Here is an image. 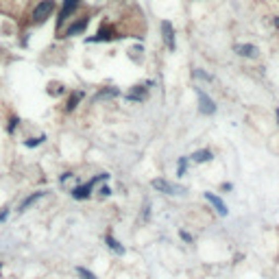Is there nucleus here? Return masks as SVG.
Wrapping results in <instances>:
<instances>
[{
	"label": "nucleus",
	"instance_id": "nucleus-3",
	"mask_svg": "<svg viewBox=\"0 0 279 279\" xmlns=\"http://www.w3.org/2000/svg\"><path fill=\"white\" fill-rule=\"evenodd\" d=\"M107 177L109 174H98L96 179H92L90 183H85V185H76V188L72 190V196L74 199H87L90 196V192H92V188L98 183V181H107Z\"/></svg>",
	"mask_w": 279,
	"mask_h": 279
},
{
	"label": "nucleus",
	"instance_id": "nucleus-5",
	"mask_svg": "<svg viewBox=\"0 0 279 279\" xmlns=\"http://www.w3.org/2000/svg\"><path fill=\"white\" fill-rule=\"evenodd\" d=\"M153 188L160 190V192H166V194H181L183 192L181 185H172V183H168L166 179H155V181H153Z\"/></svg>",
	"mask_w": 279,
	"mask_h": 279
},
{
	"label": "nucleus",
	"instance_id": "nucleus-10",
	"mask_svg": "<svg viewBox=\"0 0 279 279\" xmlns=\"http://www.w3.org/2000/svg\"><path fill=\"white\" fill-rule=\"evenodd\" d=\"M205 199L210 201L212 205H214V210H216V212H218V214H221V216H225V214H227V207H225V203H223V201L218 199L216 194H212V192H205Z\"/></svg>",
	"mask_w": 279,
	"mask_h": 279
},
{
	"label": "nucleus",
	"instance_id": "nucleus-26",
	"mask_svg": "<svg viewBox=\"0 0 279 279\" xmlns=\"http://www.w3.org/2000/svg\"><path fill=\"white\" fill-rule=\"evenodd\" d=\"M277 120H279V109H277Z\"/></svg>",
	"mask_w": 279,
	"mask_h": 279
},
{
	"label": "nucleus",
	"instance_id": "nucleus-24",
	"mask_svg": "<svg viewBox=\"0 0 279 279\" xmlns=\"http://www.w3.org/2000/svg\"><path fill=\"white\" fill-rule=\"evenodd\" d=\"M7 216H9V210H4L2 214H0V221H4V218H7Z\"/></svg>",
	"mask_w": 279,
	"mask_h": 279
},
{
	"label": "nucleus",
	"instance_id": "nucleus-12",
	"mask_svg": "<svg viewBox=\"0 0 279 279\" xmlns=\"http://www.w3.org/2000/svg\"><path fill=\"white\" fill-rule=\"evenodd\" d=\"M129 101H142V98H146V87H133V90L127 94Z\"/></svg>",
	"mask_w": 279,
	"mask_h": 279
},
{
	"label": "nucleus",
	"instance_id": "nucleus-21",
	"mask_svg": "<svg viewBox=\"0 0 279 279\" xmlns=\"http://www.w3.org/2000/svg\"><path fill=\"white\" fill-rule=\"evenodd\" d=\"M185 168H188V160H185V157H181V160H179V174H183Z\"/></svg>",
	"mask_w": 279,
	"mask_h": 279
},
{
	"label": "nucleus",
	"instance_id": "nucleus-11",
	"mask_svg": "<svg viewBox=\"0 0 279 279\" xmlns=\"http://www.w3.org/2000/svg\"><path fill=\"white\" fill-rule=\"evenodd\" d=\"M81 101H83V92H72V96H70L68 103H65V112H74Z\"/></svg>",
	"mask_w": 279,
	"mask_h": 279
},
{
	"label": "nucleus",
	"instance_id": "nucleus-17",
	"mask_svg": "<svg viewBox=\"0 0 279 279\" xmlns=\"http://www.w3.org/2000/svg\"><path fill=\"white\" fill-rule=\"evenodd\" d=\"M18 122H20L18 116H11V118H9V122H7V131H9V133H15V129H18Z\"/></svg>",
	"mask_w": 279,
	"mask_h": 279
},
{
	"label": "nucleus",
	"instance_id": "nucleus-14",
	"mask_svg": "<svg viewBox=\"0 0 279 279\" xmlns=\"http://www.w3.org/2000/svg\"><path fill=\"white\" fill-rule=\"evenodd\" d=\"M42 196H44V192H35V194H31V196H29V199H26V201H22V205H20V212L29 210V207H31L33 203H35L37 199H42Z\"/></svg>",
	"mask_w": 279,
	"mask_h": 279
},
{
	"label": "nucleus",
	"instance_id": "nucleus-16",
	"mask_svg": "<svg viewBox=\"0 0 279 279\" xmlns=\"http://www.w3.org/2000/svg\"><path fill=\"white\" fill-rule=\"evenodd\" d=\"M112 96H118V90H113V87H109V90H103L96 94V101L98 98H112Z\"/></svg>",
	"mask_w": 279,
	"mask_h": 279
},
{
	"label": "nucleus",
	"instance_id": "nucleus-23",
	"mask_svg": "<svg viewBox=\"0 0 279 279\" xmlns=\"http://www.w3.org/2000/svg\"><path fill=\"white\" fill-rule=\"evenodd\" d=\"M101 192H103V196H107V194H112V190H109L107 185H105V188H101Z\"/></svg>",
	"mask_w": 279,
	"mask_h": 279
},
{
	"label": "nucleus",
	"instance_id": "nucleus-7",
	"mask_svg": "<svg viewBox=\"0 0 279 279\" xmlns=\"http://www.w3.org/2000/svg\"><path fill=\"white\" fill-rule=\"evenodd\" d=\"M162 33H164V42H166L168 51H174V29L168 20L162 22Z\"/></svg>",
	"mask_w": 279,
	"mask_h": 279
},
{
	"label": "nucleus",
	"instance_id": "nucleus-22",
	"mask_svg": "<svg viewBox=\"0 0 279 279\" xmlns=\"http://www.w3.org/2000/svg\"><path fill=\"white\" fill-rule=\"evenodd\" d=\"M181 238L185 240V242H190V240H192V236H190V233H185V231H181Z\"/></svg>",
	"mask_w": 279,
	"mask_h": 279
},
{
	"label": "nucleus",
	"instance_id": "nucleus-25",
	"mask_svg": "<svg viewBox=\"0 0 279 279\" xmlns=\"http://www.w3.org/2000/svg\"><path fill=\"white\" fill-rule=\"evenodd\" d=\"M275 26H277V29H279V18H275Z\"/></svg>",
	"mask_w": 279,
	"mask_h": 279
},
{
	"label": "nucleus",
	"instance_id": "nucleus-4",
	"mask_svg": "<svg viewBox=\"0 0 279 279\" xmlns=\"http://www.w3.org/2000/svg\"><path fill=\"white\" fill-rule=\"evenodd\" d=\"M87 24H90V18L87 15H83L81 20H74L72 24L65 29V33H63V37H72V35H79V33H83L85 29H87Z\"/></svg>",
	"mask_w": 279,
	"mask_h": 279
},
{
	"label": "nucleus",
	"instance_id": "nucleus-1",
	"mask_svg": "<svg viewBox=\"0 0 279 279\" xmlns=\"http://www.w3.org/2000/svg\"><path fill=\"white\" fill-rule=\"evenodd\" d=\"M53 13H55V0H40L31 11V22L33 24H44Z\"/></svg>",
	"mask_w": 279,
	"mask_h": 279
},
{
	"label": "nucleus",
	"instance_id": "nucleus-9",
	"mask_svg": "<svg viewBox=\"0 0 279 279\" xmlns=\"http://www.w3.org/2000/svg\"><path fill=\"white\" fill-rule=\"evenodd\" d=\"M109 40H113V29L112 26H103V29L98 31L94 37H90L87 42H109Z\"/></svg>",
	"mask_w": 279,
	"mask_h": 279
},
{
	"label": "nucleus",
	"instance_id": "nucleus-13",
	"mask_svg": "<svg viewBox=\"0 0 279 279\" xmlns=\"http://www.w3.org/2000/svg\"><path fill=\"white\" fill-rule=\"evenodd\" d=\"M192 160H194L196 164L210 162V160H212V151H196V153H192Z\"/></svg>",
	"mask_w": 279,
	"mask_h": 279
},
{
	"label": "nucleus",
	"instance_id": "nucleus-6",
	"mask_svg": "<svg viewBox=\"0 0 279 279\" xmlns=\"http://www.w3.org/2000/svg\"><path fill=\"white\" fill-rule=\"evenodd\" d=\"M196 96H199V109H201V113H205V116H210V113H214L216 112V105H214V101H212L207 94H203L201 90H196Z\"/></svg>",
	"mask_w": 279,
	"mask_h": 279
},
{
	"label": "nucleus",
	"instance_id": "nucleus-20",
	"mask_svg": "<svg viewBox=\"0 0 279 279\" xmlns=\"http://www.w3.org/2000/svg\"><path fill=\"white\" fill-rule=\"evenodd\" d=\"M192 74L196 76V79H205V81H212V76H210V74H205V72H201V70H194Z\"/></svg>",
	"mask_w": 279,
	"mask_h": 279
},
{
	"label": "nucleus",
	"instance_id": "nucleus-19",
	"mask_svg": "<svg viewBox=\"0 0 279 279\" xmlns=\"http://www.w3.org/2000/svg\"><path fill=\"white\" fill-rule=\"evenodd\" d=\"M76 271H79V275L81 277H83V279H96L94 275H92V273L90 271H87V269H83V266H81V269H76Z\"/></svg>",
	"mask_w": 279,
	"mask_h": 279
},
{
	"label": "nucleus",
	"instance_id": "nucleus-18",
	"mask_svg": "<svg viewBox=\"0 0 279 279\" xmlns=\"http://www.w3.org/2000/svg\"><path fill=\"white\" fill-rule=\"evenodd\" d=\"M44 140H46V135H40V138H31V140H26V146H29V149H35V146H40Z\"/></svg>",
	"mask_w": 279,
	"mask_h": 279
},
{
	"label": "nucleus",
	"instance_id": "nucleus-8",
	"mask_svg": "<svg viewBox=\"0 0 279 279\" xmlns=\"http://www.w3.org/2000/svg\"><path fill=\"white\" fill-rule=\"evenodd\" d=\"M233 51H236L238 55H242V57H249V59L258 57V48H255L253 44H238Z\"/></svg>",
	"mask_w": 279,
	"mask_h": 279
},
{
	"label": "nucleus",
	"instance_id": "nucleus-2",
	"mask_svg": "<svg viewBox=\"0 0 279 279\" xmlns=\"http://www.w3.org/2000/svg\"><path fill=\"white\" fill-rule=\"evenodd\" d=\"M81 0H63L61 4V11H59V18H57V29H61V26L68 22L72 15L76 13V9H79Z\"/></svg>",
	"mask_w": 279,
	"mask_h": 279
},
{
	"label": "nucleus",
	"instance_id": "nucleus-15",
	"mask_svg": "<svg viewBox=\"0 0 279 279\" xmlns=\"http://www.w3.org/2000/svg\"><path fill=\"white\" fill-rule=\"evenodd\" d=\"M105 240H107V244H109V247H112L113 251H116V253H124V249H122V244H120V242H118V240H116V238H113V236H107Z\"/></svg>",
	"mask_w": 279,
	"mask_h": 279
}]
</instances>
